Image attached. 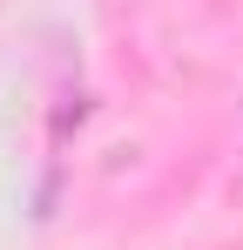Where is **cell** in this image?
<instances>
[]
</instances>
